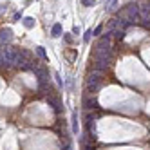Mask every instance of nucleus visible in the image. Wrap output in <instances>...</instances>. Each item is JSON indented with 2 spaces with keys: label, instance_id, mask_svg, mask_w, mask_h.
I'll list each match as a JSON object with an SVG mask.
<instances>
[{
  "label": "nucleus",
  "instance_id": "nucleus-1",
  "mask_svg": "<svg viewBox=\"0 0 150 150\" xmlns=\"http://www.w3.org/2000/svg\"><path fill=\"white\" fill-rule=\"evenodd\" d=\"M101 83H103V72L94 69V71L89 74L87 81H85V89H87L89 94H92V92H96V91H100Z\"/></svg>",
  "mask_w": 150,
  "mask_h": 150
},
{
  "label": "nucleus",
  "instance_id": "nucleus-2",
  "mask_svg": "<svg viewBox=\"0 0 150 150\" xmlns=\"http://www.w3.org/2000/svg\"><path fill=\"white\" fill-rule=\"evenodd\" d=\"M15 58H16V49L15 47H11V45L0 47V60H2V65L13 67L15 65Z\"/></svg>",
  "mask_w": 150,
  "mask_h": 150
},
{
  "label": "nucleus",
  "instance_id": "nucleus-3",
  "mask_svg": "<svg viewBox=\"0 0 150 150\" xmlns=\"http://www.w3.org/2000/svg\"><path fill=\"white\" fill-rule=\"evenodd\" d=\"M117 16L127 18L130 24H136V22H139V18H141V15H139V6L137 4H128L127 9H123Z\"/></svg>",
  "mask_w": 150,
  "mask_h": 150
},
{
  "label": "nucleus",
  "instance_id": "nucleus-4",
  "mask_svg": "<svg viewBox=\"0 0 150 150\" xmlns=\"http://www.w3.org/2000/svg\"><path fill=\"white\" fill-rule=\"evenodd\" d=\"M139 15H141L143 22H150V4L148 2H141V4H139Z\"/></svg>",
  "mask_w": 150,
  "mask_h": 150
},
{
  "label": "nucleus",
  "instance_id": "nucleus-5",
  "mask_svg": "<svg viewBox=\"0 0 150 150\" xmlns=\"http://www.w3.org/2000/svg\"><path fill=\"white\" fill-rule=\"evenodd\" d=\"M13 40V33L11 29H0V44H7Z\"/></svg>",
  "mask_w": 150,
  "mask_h": 150
},
{
  "label": "nucleus",
  "instance_id": "nucleus-6",
  "mask_svg": "<svg viewBox=\"0 0 150 150\" xmlns=\"http://www.w3.org/2000/svg\"><path fill=\"white\" fill-rule=\"evenodd\" d=\"M47 103L54 109V112H62V103H60V100L58 98H52V96H47Z\"/></svg>",
  "mask_w": 150,
  "mask_h": 150
},
{
  "label": "nucleus",
  "instance_id": "nucleus-7",
  "mask_svg": "<svg viewBox=\"0 0 150 150\" xmlns=\"http://www.w3.org/2000/svg\"><path fill=\"white\" fill-rule=\"evenodd\" d=\"M109 65H110V62H107V60H94L96 71H105V69H109Z\"/></svg>",
  "mask_w": 150,
  "mask_h": 150
},
{
  "label": "nucleus",
  "instance_id": "nucleus-8",
  "mask_svg": "<svg viewBox=\"0 0 150 150\" xmlns=\"http://www.w3.org/2000/svg\"><path fill=\"white\" fill-rule=\"evenodd\" d=\"M83 105H85V109H98V103L94 100H89V98L83 100Z\"/></svg>",
  "mask_w": 150,
  "mask_h": 150
},
{
  "label": "nucleus",
  "instance_id": "nucleus-9",
  "mask_svg": "<svg viewBox=\"0 0 150 150\" xmlns=\"http://www.w3.org/2000/svg\"><path fill=\"white\" fill-rule=\"evenodd\" d=\"M51 35L52 36H60L62 35V25L60 24H54V25H52V29H51Z\"/></svg>",
  "mask_w": 150,
  "mask_h": 150
},
{
  "label": "nucleus",
  "instance_id": "nucleus-10",
  "mask_svg": "<svg viewBox=\"0 0 150 150\" xmlns=\"http://www.w3.org/2000/svg\"><path fill=\"white\" fill-rule=\"evenodd\" d=\"M112 35H114L117 40H123V38H125V29H116V31H112Z\"/></svg>",
  "mask_w": 150,
  "mask_h": 150
},
{
  "label": "nucleus",
  "instance_id": "nucleus-11",
  "mask_svg": "<svg viewBox=\"0 0 150 150\" xmlns=\"http://www.w3.org/2000/svg\"><path fill=\"white\" fill-rule=\"evenodd\" d=\"M72 132L78 134V116H76V112L72 114Z\"/></svg>",
  "mask_w": 150,
  "mask_h": 150
},
{
  "label": "nucleus",
  "instance_id": "nucleus-12",
  "mask_svg": "<svg viewBox=\"0 0 150 150\" xmlns=\"http://www.w3.org/2000/svg\"><path fill=\"white\" fill-rule=\"evenodd\" d=\"M22 22H24V25H25L27 29H31V27H33V25H35V20H33V18H31V16H25V18L22 20Z\"/></svg>",
  "mask_w": 150,
  "mask_h": 150
},
{
  "label": "nucleus",
  "instance_id": "nucleus-13",
  "mask_svg": "<svg viewBox=\"0 0 150 150\" xmlns=\"http://www.w3.org/2000/svg\"><path fill=\"white\" fill-rule=\"evenodd\" d=\"M80 2L85 6V7H92L94 6V2H96V0H80Z\"/></svg>",
  "mask_w": 150,
  "mask_h": 150
},
{
  "label": "nucleus",
  "instance_id": "nucleus-14",
  "mask_svg": "<svg viewBox=\"0 0 150 150\" xmlns=\"http://www.w3.org/2000/svg\"><path fill=\"white\" fill-rule=\"evenodd\" d=\"M117 2V0H109V2H107V6H105V9L107 11H110V9H114V4Z\"/></svg>",
  "mask_w": 150,
  "mask_h": 150
},
{
  "label": "nucleus",
  "instance_id": "nucleus-15",
  "mask_svg": "<svg viewBox=\"0 0 150 150\" xmlns=\"http://www.w3.org/2000/svg\"><path fill=\"white\" fill-rule=\"evenodd\" d=\"M36 52H38V56H42V58H47V54H45V49H44V47H36Z\"/></svg>",
  "mask_w": 150,
  "mask_h": 150
},
{
  "label": "nucleus",
  "instance_id": "nucleus-16",
  "mask_svg": "<svg viewBox=\"0 0 150 150\" xmlns=\"http://www.w3.org/2000/svg\"><path fill=\"white\" fill-rule=\"evenodd\" d=\"M91 35H92V29H89V31H87V33H85V36H83V40H85V42H89V40H91Z\"/></svg>",
  "mask_w": 150,
  "mask_h": 150
},
{
  "label": "nucleus",
  "instance_id": "nucleus-17",
  "mask_svg": "<svg viewBox=\"0 0 150 150\" xmlns=\"http://www.w3.org/2000/svg\"><path fill=\"white\" fill-rule=\"evenodd\" d=\"M101 31H103V25H98V27H96V29L92 31V35H100Z\"/></svg>",
  "mask_w": 150,
  "mask_h": 150
},
{
  "label": "nucleus",
  "instance_id": "nucleus-18",
  "mask_svg": "<svg viewBox=\"0 0 150 150\" xmlns=\"http://www.w3.org/2000/svg\"><path fill=\"white\" fill-rule=\"evenodd\" d=\"M54 78H56V81H58V85H62V80H60V74H58V72L54 74Z\"/></svg>",
  "mask_w": 150,
  "mask_h": 150
},
{
  "label": "nucleus",
  "instance_id": "nucleus-19",
  "mask_svg": "<svg viewBox=\"0 0 150 150\" xmlns=\"http://www.w3.org/2000/svg\"><path fill=\"white\" fill-rule=\"evenodd\" d=\"M0 65H2V60H0Z\"/></svg>",
  "mask_w": 150,
  "mask_h": 150
}]
</instances>
